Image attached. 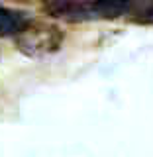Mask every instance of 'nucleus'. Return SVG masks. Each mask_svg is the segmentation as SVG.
Masks as SVG:
<instances>
[{
    "instance_id": "f03ea898",
    "label": "nucleus",
    "mask_w": 153,
    "mask_h": 157,
    "mask_svg": "<svg viewBox=\"0 0 153 157\" xmlns=\"http://www.w3.org/2000/svg\"><path fill=\"white\" fill-rule=\"evenodd\" d=\"M65 33L63 29L49 22H37L32 20L29 26L14 37L18 51L24 53L26 57H43L51 55L61 49Z\"/></svg>"
},
{
    "instance_id": "39448f33",
    "label": "nucleus",
    "mask_w": 153,
    "mask_h": 157,
    "mask_svg": "<svg viewBox=\"0 0 153 157\" xmlns=\"http://www.w3.org/2000/svg\"><path fill=\"white\" fill-rule=\"evenodd\" d=\"M10 2H18V4H32V2H39V0H10Z\"/></svg>"
},
{
    "instance_id": "f257e3e1",
    "label": "nucleus",
    "mask_w": 153,
    "mask_h": 157,
    "mask_svg": "<svg viewBox=\"0 0 153 157\" xmlns=\"http://www.w3.org/2000/svg\"><path fill=\"white\" fill-rule=\"evenodd\" d=\"M136 0H43V14L69 24L118 20L132 14Z\"/></svg>"
},
{
    "instance_id": "7ed1b4c3",
    "label": "nucleus",
    "mask_w": 153,
    "mask_h": 157,
    "mask_svg": "<svg viewBox=\"0 0 153 157\" xmlns=\"http://www.w3.org/2000/svg\"><path fill=\"white\" fill-rule=\"evenodd\" d=\"M32 14L26 10L8 8L0 4V37H16L32 22Z\"/></svg>"
},
{
    "instance_id": "20e7f679",
    "label": "nucleus",
    "mask_w": 153,
    "mask_h": 157,
    "mask_svg": "<svg viewBox=\"0 0 153 157\" xmlns=\"http://www.w3.org/2000/svg\"><path fill=\"white\" fill-rule=\"evenodd\" d=\"M128 20L140 26H153V0H136Z\"/></svg>"
}]
</instances>
